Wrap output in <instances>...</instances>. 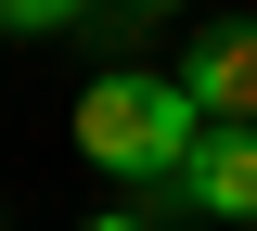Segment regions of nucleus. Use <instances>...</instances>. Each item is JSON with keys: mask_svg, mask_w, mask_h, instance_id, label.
Wrapping results in <instances>:
<instances>
[{"mask_svg": "<svg viewBox=\"0 0 257 231\" xmlns=\"http://www.w3.org/2000/svg\"><path fill=\"white\" fill-rule=\"evenodd\" d=\"M206 129H219V116L180 90V65H167V77L155 65H103L90 90H77V154H90L103 180H155V193H167Z\"/></svg>", "mask_w": 257, "mask_h": 231, "instance_id": "1", "label": "nucleus"}, {"mask_svg": "<svg viewBox=\"0 0 257 231\" xmlns=\"http://www.w3.org/2000/svg\"><path fill=\"white\" fill-rule=\"evenodd\" d=\"M77 13H90V0H0V26H13V39H64Z\"/></svg>", "mask_w": 257, "mask_h": 231, "instance_id": "4", "label": "nucleus"}, {"mask_svg": "<svg viewBox=\"0 0 257 231\" xmlns=\"http://www.w3.org/2000/svg\"><path fill=\"white\" fill-rule=\"evenodd\" d=\"M167 205H193V218H231V231H257V116H231V129H206V141H193V167L167 180Z\"/></svg>", "mask_w": 257, "mask_h": 231, "instance_id": "2", "label": "nucleus"}, {"mask_svg": "<svg viewBox=\"0 0 257 231\" xmlns=\"http://www.w3.org/2000/svg\"><path fill=\"white\" fill-rule=\"evenodd\" d=\"M128 13H193V0H128Z\"/></svg>", "mask_w": 257, "mask_h": 231, "instance_id": "6", "label": "nucleus"}, {"mask_svg": "<svg viewBox=\"0 0 257 231\" xmlns=\"http://www.w3.org/2000/svg\"><path fill=\"white\" fill-rule=\"evenodd\" d=\"M77 231H155V218H128V205H103V218H77Z\"/></svg>", "mask_w": 257, "mask_h": 231, "instance_id": "5", "label": "nucleus"}, {"mask_svg": "<svg viewBox=\"0 0 257 231\" xmlns=\"http://www.w3.org/2000/svg\"><path fill=\"white\" fill-rule=\"evenodd\" d=\"M180 90L206 103L219 129H231V116H257V13H231V26L193 39V52H180Z\"/></svg>", "mask_w": 257, "mask_h": 231, "instance_id": "3", "label": "nucleus"}]
</instances>
